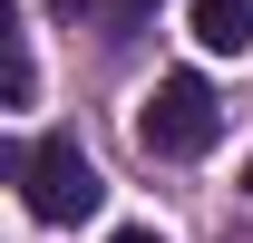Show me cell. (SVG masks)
<instances>
[{
	"mask_svg": "<svg viewBox=\"0 0 253 243\" xmlns=\"http://www.w3.org/2000/svg\"><path fill=\"white\" fill-rule=\"evenodd\" d=\"M244 195H253V165H244Z\"/></svg>",
	"mask_w": 253,
	"mask_h": 243,
	"instance_id": "obj_6",
	"label": "cell"
},
{
	"mask_svg": "<svg viewBox=\"0 0 253 243\" xmlns=\"http://www.w3.org/2000/svg\"><path fill=\"white\" fill-rule=\"evenodd\" d=\"M214 88L195 78V68H175V78H156V97H146V117H136V136H146V156H205L214 146Z\"/></svg>",
	"mask_w": 253,
	"mask_h": 243,
	"instance_id": "obj_2",
	"label": "cell"
},
{
	"mask_svg": "<svg viewBox=\"0 0 253 243\" xmlns=\"http://www.w3.org/2000/svg\"><path fill=\"white\" fill-rule=\"evenodd\" d=\"M107 243H166V234H146V224H126V234H107Z\"/></svg>",
	"mask_w": 253,
	"mask_h": 243,
	"instance_id": "obj_4",
	"label": "cell"
},
{
	"mask_svg": "<svg viewBox=\"0 0 253 243\" xmlns=\"http://www.w3.org/2000/svg\"><path fill=\"white\" fill-rule=\"evenodd\" d=\"M195 39L205 49H253V0H195Z\"/></svg>",
	"mask_w": 253,
	"mask_h": 243,
	"instance_id": "obj_3",
	"label": "cell"
},
{
	"mask_svg": "<svg viewBox=\"0 0 253 243\" xmlns=\"http://www.w3.org/2000/svg\"><path fill=\"white\" fill-rule=\"evenodd\" d=\"M20 165V185H30V214L39 224H78V214H97V165L78 156V136H39V146H20L10 156Z\"/></svg>",
	"mask_w": 253,
	"mask_h": 243,
	"instance_id": "obj_1",
	"label": "cell"
},
{
	"mask_svg": "<svg viewBox=\"0 0 253 243\" xmlns=\"http://www.w3.org/2000/svg\"><path fill=\"white\" fill-rule=\"evenodd\" d=\"M49 10H97V0H49Z\"/></svg>",
	"mask_w": 253,
	"mask_h": 243,
	"instance_id": "obj_5",
	"label": "cell"
}]
</instances>
